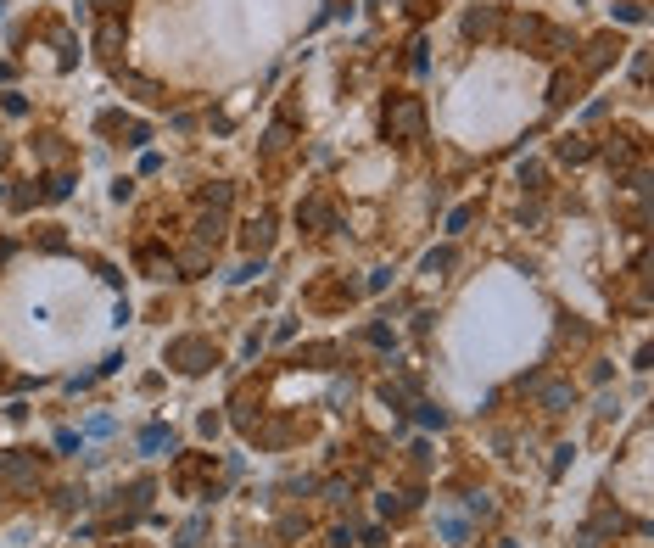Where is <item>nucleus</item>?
I'll use <instances>...</instances> for the list:
<instances>
[{
	"label": "nucleus",
	"mask_w": 654,
	"mask_h": 548,
	"mask_svg": "<svg viewBox=\"0 0 654 548\" xmlns=\"http://www.w3.org/2000/svg\"><path fill=\"white\" fill-rule=\"evenodd\" d=\"M464 532H470V526H464L459 515H442V537H447V543H464Z\"/></svg>",
	"instance_id": "20e7f679"
},
{
	"label": "nucleus",
	"mask_w": 654,
	"mask_h": 548,
	"mask_svg": "<svg viewBox=\"0 0 654 548\" xmlns=\"http://www.w3.org/2000/svg\"><path fill=\"white\" fill-rule=\"evenodd\" d=\"M425 269H431V274H436V269H453V252H447V246H442V252H431V257H425Z\"/></svg>",
	"instance_id": "423d86ee"
},
{
	"label": "nucleus",
	"mask_w": 654,
	"mask_h": 548,
	"mask_svg": "<svg viewBox=\"0 0 654 548\" xmlns=\"http://www.w3.org/2000/svg\"><path fill=\"white\" fill-rule=\"evenodd\" d=\"M140 448H145V453H162V448H174V431H168V425H151V431L140 437Z\"/></svg>",
	"instance_id": "7ed1b4c3"
},
{
	"label": "nucleus",
	"mask_w": 654,
	"mask_h": 548,
	"mask_svg": "<svg viewBox=\"0 0 654 548\" xmlns=\"http://www.w3.org/2000/svg\"><path fill=\"white\" fill-rule=\"evenodd\" d=\"M386 135H420V106L397 101V112H386Z\"/></svg>",
	"instance_id": "f03ea898"
},
{
	"label": "nucleus",
	"mask_w": 654,
	"mask_h": 548,
	"mask_svg": "<svg viewBox=\"0 0 654 548\" xmlns=\"http://www.w3.org/2000/svg\"><path fill=\"white\" fill-rule=\"evenodd\" d=\"M543 403H548V408H565V403H571V386H543Z\"/></svg>",
	"instance_id": "39448f33"
},
{
	"label": "nucleus",
	"mask_w": 654,
	"mask_h": 548,
	"mask_svg": "<svg viewBox=\"0 0 654 548\" xmlns=\"http://www.w3.org/2000/svg\"><path fill=\"white\" fill-rule=\"evenodd\" d=\"M464 224H470V207H453V213H447V230L459 235V230H464Z\"/></svg>",
	"instance_id": "0eeeda50"
},
{
	"label": "nucleus",
	"mask_w": 654,
	"mask_h": 548,
	"mask_svg": "<svg viewBox=\"0 0 654 548\" xmlns=\"http://www.w3.org/2000/svg\"><path fill=\"white\" fill-rule=\"evenodd\" d=\"M168 358H174V364H179L185 375H202V370L213 364V353H207V341H196V336H190V341H174V353H168Z\"/></svg>",
	"instance_id": "f257e3e1"
}]
</instances>
